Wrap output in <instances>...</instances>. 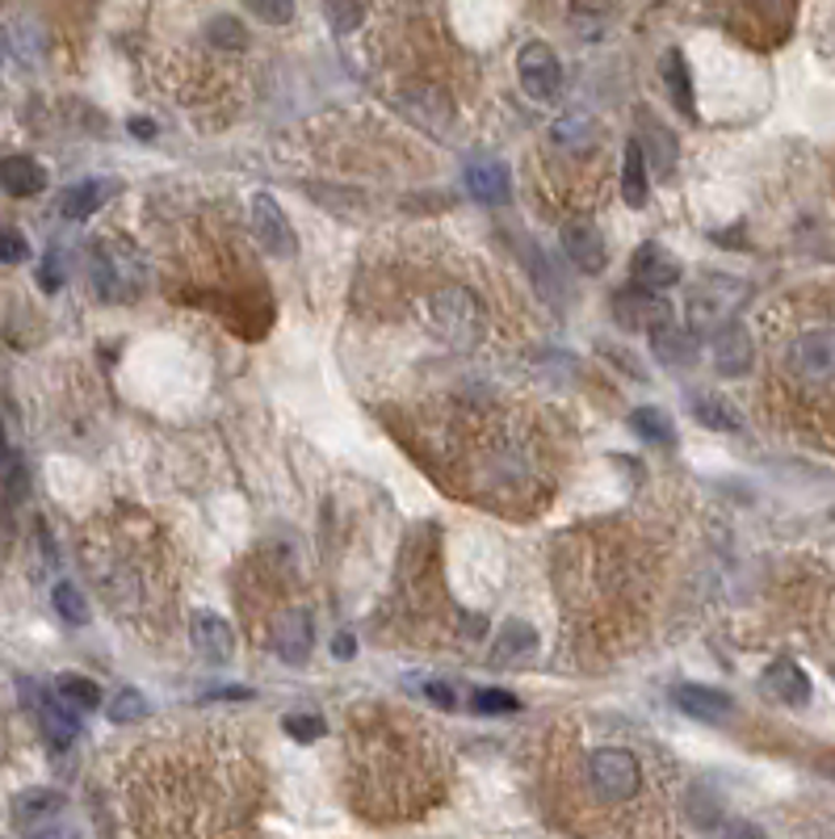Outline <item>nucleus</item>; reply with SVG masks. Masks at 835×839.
<instances>
[{
	"instance_id": "nucleus-1",
	"label": "nucleus",
	"mask_w": 835,
	"mask_h": 839,
	"mask_svg": "<svg viewBox=\"0 0 835 839\" xmlns=\"http://www.w3.org/2000/svg\"><path fill=\"white\" fill-rule=\"evenodd\" d=\"M403 437L429 462L433 479L492 512H537L555 491L558 454L567 449L550 412L508 407L492 386L471 382L441 403L412 407Z\"/></svg>"
},
{
	"instance_id": "nucleus-2",
	"label": "nucleus",
	"mask_w": 835,
	"mask_h": 839,
	"mask_svg": "<svg viewBox=\"0 0 835 839\" xmlns=\"http://www.w3.org/2000/svg\"><path fill=\"white\" fill-rule=\"evenodd\" d=\"M542 789L563 827L592 836H659L672 831L677 764L626 722L563 726L542 764Z\"/></svg>"
},
{
	"instance_id": "nucleus-3",
	"label": "nucleus",
	"mask_w": 835,
	"mask_h": 839,
	"mask_svg": "<svg viewBox=\"0 0 835 839\" xmlns=\"http://www.w3.org/2000/svg\"><path fill=\"white\" fill-rule=\"evenodd\" d=\"M126 773L135 831L219 836L239 831L257 798V768L236 735L198 731L189 739H152Z\"/></svg>"
},
{
	"instance_id": "nucleus-4",
	"label": "nucleus",
	"mask_w": 835,
	"mask_h": 839,
	"mask_svg": "<svg viewBox=\"0 0 835 839\" xmlns=\"http://www.w3.org/2000/svg\"><path fill=\"white\" fill-rule=\"evenodd\" d=\"M659 580V550L626 520L567 534L558 546L563 609L588 646L600 651L635 646L630 639L642 634L647 613L656 609Z\"/></svg>"
},
{
	"instance_id": "nucleus-5",
	"label": "nucleus",
	"mask_w": 835,
	"mask_h": 839,
	"mask_svg": "<svg viewBox=\"0 0 835 839\" xmlns=\"http://www.w3.org/2000/svg\"><path fill=\"white\" fill-rule=\"evenodd\" d=\"M441 743L412 714L365 705L349 735V794L370 819L424 815L445 794Z\"/></svg>"
},
{
	"instance_id": "nucleus-6",
	"label": "nucleus",
	"mask_w": 835,
	"mask_h": 839,
	"mask_svg": "<svg viewBox=\"0 0 835 839\" xmlns=\"http://www.w3.org/2000/svg\"><path fill=\"white\" fill-rule=\"evenodd\" d=\"M391 265L408 278L412 315L429 332V340H437L441 349H450L457 358H471L492 340L496 302L478 286V260H454L441 248V265H433L429 252H412L416 273H408L403 260H391Z\"/></svg>"
},
{
	"instance_id": "nucleus-7",
	"label": "nucleus",
	"mask_w": 835,
	"mask_h": 839,
	"mask_svg": "<svg viewBox=\"0 0 835 839\" xmlns=\"http://www.w3.org/2000/svg\"><path fill=\"white\" fill-rule=\"evenodd\" d=\"M781 374L797 391H823L835 382V323L797 328L781 344Z\"/></svg>"
},
{
	"instance_id": "nucleus-8",
	"label": "nucleus",
	"mask_w": 835,
	"mask_h": 839,
	"mask_svg": "<svg viewBox=\"0 0 835 839\" xmlns=\"http://www.w3.org/2000/svg\"><path fill=\"white\" fill-rule=\"evenodd\" d=\"M248 227H252V240H257L269 257H295V252H299L295 227H290L286 210H281L269 194H257V198H252V206H248Z\"/></svg>"
},
{
	"instance_id": "nucleus-9",
	"label": "nucleus",
	"mask_w": 835,
	"mask_h": 839,
	"mask_svg": "<svg viewBox=\"0 0 835 839\" xmlns=\"http://www.w3.org/2000/svg\"><path fill=\"white\" fill-rule=\"evenodd\" d=\"M517 76L520 89L534 101H555L563 93V63L546 42H529L517 55Z\"/></svg>"
},
{
	"instance_id": "nucleus-10",
	"label": "nucleus",
	"mask_w": 835,
	"mask_h": 839,
	"mask_svg": "<svg viewBox=\"0 0 835 839\" xmlns=\"http://www.w3.org/2000/svg\"><path fill=\"white\" fill-rule=\"evenodd\" d=\"M752 361H756V344H752V332L743 328L739 320L731 323H722L714 332V365H718V374H731V379H739V374H748L752 370Z\"/></svg>"
},
{
	"instance_id": "nucleus-11",
	"label": "nucleus",
	"mask_w": 835,
	"mask_h": 839,
	"mask_svg": "<svg viewBox=\"0 0 835 839\" xmlns=\"http://www.w3.org/2000/svg\"><path fill=\"white\" fill-rule=\"evenodd\" d=\"M563 248H567L571 265L584 269V273H600V269L609 265L605 240H600V231L588 219H576V222H567V227H563Z\"/></svg>"
},
{
	"instance_id": "nucleus-12",
	"label": "nucleus",
	"mask_w": 835,
	"mask_h": 839,
	"mask_svg": "<svg viewBox=\"0 0 835 839\" xmlns=\"http://www.w3.org/2000/svg\"><path fill=\"white\" fill-rule=\"evenodd\" d=\"M189 630H194V646H198L202 660L231 663V655H236V634H231V625H227V621L202 609V613H194Z\"/></svg>"
},
{
	"instance_id": "nucleus-13",
	"label": "nucleus",
	"mask_w": 835,
	"mask_h": 839,
	"mask_svg": "<svg viewBox=\"0 0 835 839\" xmlns=\"http://www.w3.org/2000/svg\"><path fill=\"white\" fill-rule=\"evenodd\" d=\"M63 806H68V798L60 789H25V794L13 798V827L18 831H39L47 819L63 815Z\"/></svg>"
},
{
	"instance_id": "nucleus-14",
	"label": "nucleus",
	"mask_w": 835,
	"mask_h": 839,
	"mask_svg": "<svg viewBox=\"0 0 835 839\" xmlns=\"http://www.w3.org/2000/svg\"><path fill=\"white\" fill-rule=\"evenodd\" d=\"M617 320L626 323V328H656L659 320H672V302L656 299L651 290H626V294H617Z\"/></svg>"
},
{
	"instance_id": "nucleus-15",
	"label": "nucleus",
	"mask_w": 835,
	"mask_h": 839,
	"mask_svg": "<svg viewBox=\"0 0 835 839\" xmlns=\"http://www.w3.org/2000/svg\"><path fill=\"white\" fill-rule=\"evenodd\" d=\"M764 693L781 705H806L811 701V676L797 667L794 660H776L769 672H764Z\"/></svg>"
},
{
	"instance_id": "nucleus-16",
	"label": "nucleus",
	"mask_w": 835,
	"mask_h": 839,
	"mask_svg": "<svg viewBox=\"0 0 835 839\" xmlns=\"http://www.w3.org/2000/svg\"><path fill=\"white\" fill-rule=\"evenodd\" d=\"M651 353L659 358V365L677 370V365H689L697 358V344L684 328H677V315H672V320H659L651 328Z\"/></svg>"
},
{
	"instance_id": "nucleus-17",
	"label": "nucleus",
	"mask_w": 835,
	"mask_h": 839,
	"mask_svg": "<svg viewBox=\"0 0 835 839\" xmlns=\"http://www.w3.org/2000/svg\"><path fill=\"white\" fill-rule=\"evenodd\" d=\"M672 701H677L689 718L718 722L731 714V697L718 693V688H705V684H677V688H672Z\"/></svg>"
},
{
	"instance_id": "nucleus-18",
	"label": "nucleus",
	"mask_w": 835,
	"mask_h": 839,
	"mask_svg": "<svg viewBox=\"0 0 835 839\" xmlns=\"http://www.w3.org/2000/svg\"><path fill=\"white\" fill-rule=\"evenodd\" d=\"M680 278V265L659 244H647V248H638L635 257V281L642 290H663V286H672Z\"/></svg>"
},
{
	"instance_id": "nucleus-19",
	"label": "nucleus",
	"mask_w": 835,
	"mask_h": 839,
	"mask_svg": "<svg viewBox=\"0 0 835 839\" xmlns=\"http://www.w3.org/2000/svg\"><path fill=\"white\" fill-rule=\"evenodd\" d=\"M42 185H47V173H42V164H34L30 156H9V160L0 164V189H4V194H13V198H34V194H42Z\"/></svg>"
},
{
	"instance_id": "nucleus-20",
	"label": "nucleus",
	"mask_w": 835,
	"mask_h": 839,
	"mask_svg": "<svg viewBox=\"0 0 835 839\" xmlns=\"http://www.w3.org/2000/svg\"><path fill=\"white\" fill-rule=\"evenodd\" d=\"M466 185H471V194H475L478 201L499 206V201L508 198V168L499 160H475L471 173H466Z\"/></svg>"
},
{
	"instance_id": "nucleus-21",
	"label": "nucleus",
	"mask_w": 835,
	"mask_h": 839,
	"mask_svg": "<svg viewBox=\"0 0 835 839\" xmlns=\"http://www.w3.org/2000/svg\"><path fill=\"white\" fill-rule=\"evenodd\" d=\"M647 147H642V139H630L626 143V160H621V198L630 201V206H642L647 201Z\"/></svg>"
},
{
	"instance_id": "nucleus-22",
	"label": "nucleus",
	"mask_w": 835,
	"mask_h": 839,
	"mask_svg": "<svg viewBox=\"0 0 835 839\" xmlns=\"http://www.w3.org/2000/svg\"><path fill=\"white\" fill-rule=\"evenodd\" d=\"M39 722H42V731H47V739L55 743V747H68V743L80 735V722L76 714H72V705H68V701L60 705L51 693L39 701Z\"/></svg>"
},
{
	"instance_id": "nucleus-23",
	"label": "nucleus",
	"mask_w": 835,
	"mask_h": 839,
	"mask_svg": "<svg viewBox=\"0 0 835 839\" xmlns=\"http://www.w3.org/2000/svg\"><path fill=\"white\" fill-rule=\"evenodd\" d=\"M110 194H114V185H105V180H80L72 189H63L60 198L63 219H89L97 206H105Z\"/></svg>"
},
{
	"instance_id": "nucleus-24",
	"label": "nucleus",
	"mask_w": 835,
	"mask_h": 839,
	"mask_svg": "<svg viewBox=\"0 0 835 839\" xmlns=\"http://www.w3.org/2000/svg\"><path fill=\"white\" fill-rule=\"evenodd\" d=\"M693 416L714 428V433H739L743 428V416L735 412V403H726L722 395H693Z\"/></svg>"
},
{
	"instance_id": "nucleus-25",
	"label": "nucleus",
	"mask_w": 835,
	"mask_h": 839,
	"mask_svg": "<svg viewBox=\"0 0 835 839\" xmlns=\"http://www.w3.org/2000/svg\"><path fill=\"white\" fill-rule=\"evenodd\" d=\"M534 642H537V634L525 625V621H508L504 630H499V646H496V660L504 663H513L517 655H529L534 651Z\"/></svg>"
},
{
	"instance_id": "nucleus-26",
	"label": "nucleus",
	"mask_w": 835,
	"mask_h": 839,
	"mask_svg": "<svg viewBox=\"0 0 835 839\" xmlns=\"http://www.w3.org/2000/svg\"><path fill=\"white\" fill-rule=\"evenodd\" d=\"M630 424H635V433H642V441H656V445H672V419L663 416L659 407H638Z\"/></svg>"
},
{
	"instance_id": "nucleus-27",
	"label": "nucleus",
	"mask_w": 835,
	"mask_h": 839,
	"mask_svg": "<svg viewBox=\"0 0 835 839\" xmlns=\"http://www.w3.org/2000/svg\"><path fill=\"white\" fill-rule=\"evenodd\" d=\"M60 697L72 705V709H97L101 705V688L93 680L84 676H60Z\"/></svg>"
},
{
	"instance_id": "nucleus-28",
	"label": "nucleus",
	"mask_w": 835,
	"mask_h": 839,
	"mask_svg": "<svg viewBox=\"0 0 835 839\" xmlns=\"http://www.w3.org/2000/svg\"><path fill=\"white\" fill-rule=\"evenodd\" d=\"M668 89H672V97L677 105L693 118V84H689V68H684V55H668Z\"/></svg>"
},
{
	"instance_id": "nucleus-29",
	"label": "nucleus",
	"mask_w": 835,
	"mask_h": 839,
	"mask_svg": "<svg viewBox=\"0 0 835 839\" xmlns=\"http://www.w3.org/2000/svg\"><path fill=\"white\" fill-rule=\"evenodd\" d=\"M55 609H60V618L72 621V625H84V621H89V604H84L80 588H72V583H60V588H55Z\"/></svg>"
},
{
	"instance_id": "nucleus-30",
	"label": "nucleus",
	"mask_w": 835,
	"mask_h": 839,
	"mask_svg": "<svg viewBox=\"0 0 835 839\" xmlns=\"http://www.w3.org/2000/svg\"><path fill=\"white\" fill-rule=\"evenodd\" d=\"M647 126H651V139L642 143V147H651V152H656V173H659V177H668V173H672V160H677L672 135H668L659 122H647Z\"/></svg>"
},
{
	"instance_id": "nucleus-31",
	"label": "nucleus",
	"mask_w": 835,
	"mask_h": 839,
	"mask_svg": "<svg viewBox=\"0 0 835 839\" xmlns=\"http://www.w3.org/2000/svg\"><path fill=\"white\" fill-rule=\"evenodd\" d=\"M143 714H147V701H143V693H135V688H122L118 697L110 701V718L114 722H140Z\"/></svg>"
},
{
	"instance_id": "nucleus-32",
	"label": "nucleus",
	"mask_w": 835,
	"mask_h": 839,
	"mask_svg": "<svg viewBox=\"0 0 835 839\" xmlns=\"http://www.w3.org/2000/svg\"><path fill=\"white\" fill-rule=\"evenodd\" d=\"M471 705H475L478 714H513L520 701L513 697V693H504V688H478L475 697H471Z\"/></svg>"
},
{
	"instance_id": "nucleus-33",
	"label": "nucleus",
	"mask_w": 835,
	"mask_h": 839,
	"mask_svg": "<svg viewBox=\"0 0 835 839\" xmlns=\"http://www.w3.org/2000/svg\"><path fill=\"white\" fill-rule=\"evenodd\" d=\"M328 21L340 34H353L361 25V4L358 0H328Z\"/></svg>"
},
{
	"instance_id": "nucleus-34",
	"label": "nucleus",
	"mask_w": 835,
	"mask_h": 839,
	"mask_svg": "<svg viewBox=\"0 0 835 839\" xmlns=\"http://www.w3.org/2000/svg\"><path fill=\"white\" fill-rule=\"evenodd\" d=\"M286 726V735H295L299 743H316V739H323V718H316V714H290V718L281 722Z\"/></svg>"
},
{
	"instance_id": "nucleus-35",
	"label": "nucleus",
	"mask_w": 835,
	"mask_h": 839,
	"mask_svg": "<svg viewBox=\"0 0 835 839\" xmlns=\"http://www.w3.org/2000/svg\"><path fill=\"white\" fill-rule=\"evenodd\" d=\"M260 21H269V25H286V21L295 18V0H244Z\"/></svg>"
},
{
	"instance_id": "nucleus-36",
	"label": "nucleus",
	"mask_w": 835,
	"mask_h": 839,
	"mask_svg": "<svg viewBox=\"0 0 835 839\" xmlns=\"http://www.w3.org/2000/svg\"><path fill=\"white\" fill-rule=\"evenodd\" d=\"M30 257V248H25V240H21L18 231H0V260L4 265H18V260Z\"/></svg>"
},
{
	"instance_id": "nucleus-37",
	"label": "nucleus",
	"mask_w": 835,
	"mask_h": 839,
	"mask_svg": "<svg viewBox=\"0 0 835 839\" xmlns=\"http://www.w3.org/2000/svg\"><path fill=\"white\" fill-rule=\"evenodd\" d=\"M42 290H60L63 286V273H60V252H51V257L42 260Z\"/></svg>"
},
{
	"instance_id": "nucleus-38",
	"label": "nucleus",
	"mask_w": 835,
	"mask_h": 839,
	"mask_svg": "<svg viewBox=\"0 0 835 839\" xmlns=\"http://www.w3.org/2000/svg\"><path fill=\"white\" fill-rule=\"evenodd\" d=\"M424 693H429V701H437V705H445V709L454 705V688H450V684H429Z\"/></svg>"
},
{
	"instance_id": "nucleus-39",
	"label": "nucleus",
	"mask_w": 835,
	"mask_h": 839,
	"mask_svg": "<svg viewBox=\"0 0 835 839\" xmlns=\"http://www.w3.org/2000/svg\"><path fill=\"white\" fill-rule=\"evenodd\" d=\"M332 655H337V660H349V655H353V639H349V634H340V639L332 642Z\"/></svg>"
},
{
	"instance_id": "nucleus-40",
	"label": "nucleus",
	"mask_w": 835,
	"mask_h": 839,
	"mask_svg": "<svg viewBox=\"0 0 835 839\" xmlns=\"http://www.w3.org/2000/svg\"><path fill=\"white\" fill-rule=\"evenodd\" d=\"M131 131H135V135H152L156 126H152V122H147V118H135V122H131Z\"/></svg>"
},
{
	"instance_id": "nucleus-41",
	"label": "nucleus",
	"mask_w": 835,
	"mask_h": 839,
	"mask_svg": "<svg viewBox=\"0 0 835 839\" xmlns=\"http://www.w3.org/2000/svg\"><path fill=\"white\" fill-rule=\"evenodd\" d=\"M9 458V445H4V428H0V462Z\"/></svg>"
},
{
	"instance_id": "nucleus-42",
	"label": "nucleus",
	"mask_w": 835,
	"mask_h": 839,
	"mask_svg": "<svg viewBox=\"0 0 835 839\" xmlns=\"http://www.w3.org/2000/svg\"><path fill=\"white\" fill-rule=\"evenodd\" d=\"M823 768H827V773H832V777H835V756H827V759H823Z\"/></svg>"
}]
</instances>
